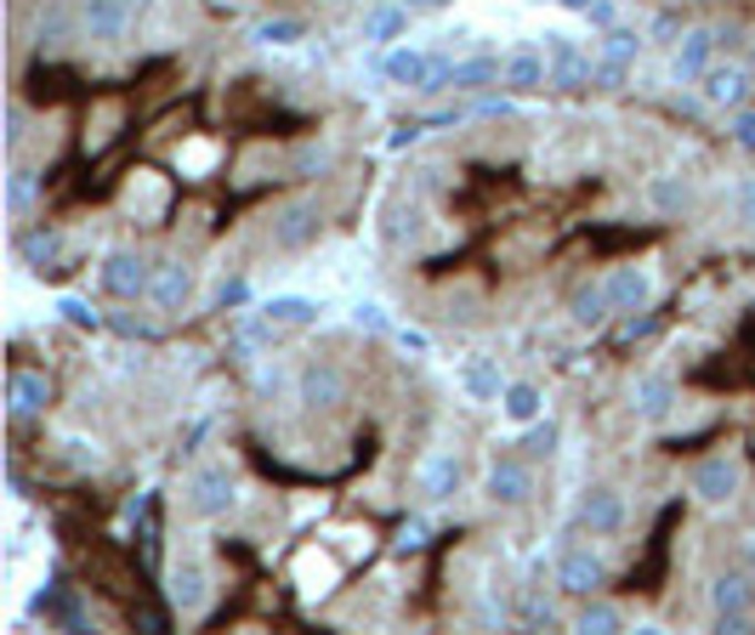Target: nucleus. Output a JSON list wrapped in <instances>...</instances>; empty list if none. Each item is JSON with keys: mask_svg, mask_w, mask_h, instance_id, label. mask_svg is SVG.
<instances>
[{"mask_svg": "<svg viewBox=\"0 0 755 635\" xmlns=\"http://www.w3.org/2000/svg\"><path fill=\"white\" fill-rule=\"evenodd\" d=\"M585 23H591V29H613V23H620V0H591Z\"/></svg>", "mask_w": 755, "mask_h": 635, "instance_id": "38", "label": "nucleus"}, {"mask_svg": "<svg viewBox=\"0 0 755 635\" xmlns=\"http://www.w3.org/2000/svg\"><path fill=\"white\" fill-rule=\"evenodd\" d=\"M420 494H427L432 505L455 500L460 494V454H432L427 465H420Z\"/></svg>", "mask_w": 755, "mask_h": 635, "instance_id": "18", "label": "nucleus"}, {"mask_svg": "<svg viewBox=\"0 0 755 635\" xmlns=\"http://www.w3.org/2000/svg\"><path fill=\"white\" fill-rule=\"evenodd\" d=\"M534 494V471H529V460H494L489 465V500L494 505H523Z\"/></svg>", "mask_w": 755, "mask_h": 635, "instance_id": "13", "label": "nucleus"}, {"mask_svg": "<svg viewBox=\"0 0 755 635\" xmlns=\"http://www.w3.org/2000/svg\"><path fill=\"white\" fill-rule=\"evenodd\" d=\"M136 7H143V0H74V23H80L85 40L114 45V40H125Z\"/></svg>", "mask_w": 755, "mask_h": 635, "instance_id": "1", "label": "nucleus"}, {"mask_svg": "<svg viewBox=\"0 0 755 635\" xmlns=\"http://www.w3.org/2000/svg\"><path fill=\"white\" fill-rule=\"evenodd\" d=\"M687 199H693V187H687L682 176H653V182H647V205H653L659 216H682Z\"/></svg>", "mask_w": 755, "mask_h": 635, "instance_id": "24", "label": "nucleus"}, {"mask_svg": "<svg viewBox=\"0 0 755 635\" xmlns=\"http://www.w3.org/2000/svg\"><path fill=\"white\" fill-rule=\"evenodd\" d=\"M45 403H52V380H45L40 369H12L7 375V409H12V420H29Z\"/></svg>", "mask_w": 755, "mask_h": 635, "instance_id": "11", "label": "nucleus"}, {"mask_svg": "<svg viewBox=\"0 0 755 635\" xmlns=\"http://www.w3.org/2000/svg\"><path fill=\"white\" fill-rule=\"evenodd\" d=\"M557 591L596 596V591H602V562H596L591 551H562V562H557Z\"/></svg>", "mask_w": 755, "mask_h": 635, "instance_id": "17", "label": "nucleus"}, {"mask_svg": "<svg viewBox=\"0 0 755 635\" xmlns=\"http://www.w3.org/2000/svg\"><path fill=\"white\" fill-rule=\"evenodd\" d=\"M687 488L704 500V505H727L733 494H738V460L733 454H711V460H698L693 465V477H687Z\"/></svg>", "mask_w": 755, "mask_h": 635, "instance_id": "6", "label": "nucleus"}, {"mask_svg": "<svg viewBox=\"0 0 755 635\" xmlns=\"http://www.w3.org/2000/svg\"><path fill=\"white\" fill-rule=\"evenodd\" d=\"M596 52H602V58H620V63H631V58L642 52V34H636V29H625V23H613V29H602Z\"/></svg>", "mask_w": 755, "mask_h": 635, "instance_id": "30", "label": "nucleus"}, {"mask_svg": "<svg viewBox=\"0 0 755 635\" xmlns=\"http://www.w3.org/2000/svg\"><path fill=\"white\" fill-rule=\"evenodd\" d=\"M251 40H256V45H302V40H307V23H302V18H262V23L251 29Z\"/></svg>", "mask_w": 755, "mask_h": 635, "instance_id": "28", "label": "nucleus"}, {"mask_svg": "<svg viewBox=\"0 0 755 635\" xmlns=\"http://www.w3.org/2000/svg\"><path fill=\"white\" fill-rule=\"evenodd\" d=\"M324 233V216L313 199H290L285 211L273 216V250H307V244H318Z\"/></svg>", "mask_w": 755, "mask_h": 635, "instance_id": "4", "label": "nucleus"}, {"mask_svg": "<svg viewBox=\"0 0 755 635\" xmlns=\"http://www.w3.org/2000/svg\"><path fill=\"white\" fill-rule=\"evenodd\" d=\"M273 324H290V329H302V324H318V301H307V296H273L267 307H262Z\"/></svg>", "mask_w": 755, "mask_h": 635, "instance_id": "27", "label": "nucleus"}, {"mask_svg": "<svg viewBox=\"0 0 755 635\" xmlns=\"http://www.w3.org/2000/svg\"><path fill=\"white\" fill-rule=\"evenodd\" d=\"M205 602H211V573H205L194 556H176V562H171V607H176L182 618H194Z\"/></svg>", "mask_w": 755, "mask_h": 635, "instance_id": "7", "label": "nucleus"}, {"mask_svg": "<svg viewBox=\"0 0 755 635\" xmlns=\"http://www.w3.org/2000/svg\"><path fill=\"white\" fill-rule=\"evenodd\" d=\"M500 409H506V420H517V426H529V420H540L545 398H540V386H534V380H511L506 392H500Z\"/></svg>", "mask_w": 755, "mask_h": 635, "instance_id": "22", "label": "nucleus"}, {"mask_svg": "<svg viewBox=\"0 0 755 635\" xmlns=\"http://www.w3.org/2000/svg\"><path fill=\"white\" fill-rule=\"evenodd\" d=\"M557 7H569V12H580V18H585V12H591V0H557Z\"/></svg>", "mask_w": 755, "mask_h": 635, "instance_id": "43", "label": "nucleus"}, {"mask_svg": "<svg viewBox=\"0 0 755 635\" xmlns=\"http://www.w3.org/2000/svg\"><path fill=\"white\" fill-rule=\"evenodd\" d=\"M58 313H63V324H74V329H103V313L91 307V301H80V296H63Z\"/></svg>", "mask_w": 755, "mask_h": 635, "instance_id": "35", "label": "nucleus"}, {"mask_svg": "<svg viewBox=\"0 0 755 635\" xmlns=\"http://www.w3.org/2000/svg\"><path fill=\"white\" fill-rule=\"evenodd\" d=\"M404 18H409L404 0H375V7L364 12V40H392L404 29Z\"/></svg>", "mask_w": 755, "mask_h": 635, "instance_id": "25", "label": "nucleus"}, {"mask_svg": "<svg viewBox=\"0 0 755 635\" xmlns=\"http://www.w3.org/2000/svg\"><path fill=\"white\" fill-rule=\"evenodd\" d=\"M409 12H443V7H455V0H404Z\"/></svg>", "mask_w": 755, "mask_h": 635, "instance_id": "41", "label": "nucleus"}, {"mask_svg": "<svg viewBox=\"0 0 755 635\" xmlns=\"http://www.w3.org/2000/svg\"><path fill=\"white\" fill-rule=\"evenodd\" d=\"M381 74L392 80V85H409V91H427V80H432V58L427 52H415V45H398V52L381 63Z\"/></svg>", "mask_w": 755, "mask_h": 635, "instance_id": "21", "label": "nucleus"}, {"mask_svg": "<svg viewBox=\"0 0 755 635\" xmlns=\"http://www.w3.org/2000/svg\"><path fill=\"white\" fill-rule=\"evenodd\" d=\"M23 256H29V267L45 273V262L58 256V227H34V233L23 238Z\"/></svg>", "mask_w": 755, "mask_h": 635, "instance_id": "34", "label": "nucleus"}, {"mask_svg": "<svg viewBox=\"0 0 755 635\" xmlns=\"http://www.w3.org/2000/svg\"><path fill=\"white\" fill-rule=\"evenodd\" d=\"M716 45H722L716 29H687V34L676 40V52H671L676 80H682V85H698L704 74H711V63H716Z\"/></svg>", "mask_w": 755, "mask_h": 635, "instance_id": "5", "label": "nucleus"}, {"mask_svg": "<svg viewBox=\"0 0 755 635\" xmlns=\"http://www.w3.org/2000/svg\"><path fill=\"white\" fill-rule=\"evenodd\" d=\"M704 103L711 109H744V91H749V74L738 63H711V74L698 80Z\"/></svg>", "mask_w": 755, "mask_h": 635, "instance_id": "15", "label": "nucleus"}, {"mask_svg": "<svg viewBox=\"0 0 755 635\" xmlns=\"http://www.w3.org/2000/svg\"><path fill=\"white\" fill-rule=\"evenodd\" d=\"M749 562H755V540H749Z\"/></svg>", "mask_w": 755, "mask_h": 635, "instance_id": "44", "label": "nucleus"}, {"mask_svg": "<svg viewBox=\"0 0 755 635\" xmlns=\"http://www.w3.org/2000/svg\"><path fill=\"white\" fill-rule=\"evenodd\" d=\"M562 443V426L557 420H529V437H523V454L529 460H551Z\"/></svg>", "mask_w": 755, "mask_h": 635, "instance_id": "32", "label": "nucleus"}, {"mask_svg": "<svg viewBox=\"0 0 755 635\" xmlns=\"http://www.w3.org/2000/svg\"><path fill=\"white\" fill-rule=\"evenodd\" d=\"M302 403L307 409H336L347 403V375L336 363H307L302 369Z\"/></svg>", "mask_w": 755, "mask_h": 635, "instance_id": "14", "label": "nucleus"}, {"mask_svg": "<svg viewBox=\"0 0 755 635\" xmlns=\"http://www.w3.org/2000/svg\"><path fill=\"white\" fill-rule=\"evenodd\" d=\"M187 289H194V273H187V262H165V267L154 273V289H149V301H154L160 313H182Z\"/></svg>", "mask_w": 755, "mask_h": 635, "instance_id": "20", "label": "nucleus"}, {"mask_svg": "<svg viewBox=\"0 0 755 635\" xmlns=\"http://www.w3.org/2000/svg\"><path fill=\"white\" fill-rule=\"evenodd\" d=\"M353 324L369 329V335H392V318H387L381 301H358V307H353Z\"/></svg>", "mask_w": 755, "mask_h": 635, "instance_id": "36", "label": "nucleus"}, {"mask_svg": "<svg viewBox=\"0 0 755 635\" xmlns=\"http://www.w3.org/2000/svg\"><path fill=\"white\" fill-rule=\"evenodd\" d=\"M671 409H676V380H671V375H659V369H653V375H642V380H636V414L659 426Z\"/></svg>", "mask_w": 755, "mask_h": 635, "instance_id": "19", "label": "nucleus"}, {"mask_svg": "<svg viewBox=\"0 0 755 635\" xmlns=\"http://www.w3.org/2000/svg\"><path fill=\"white\" fill-rule=\"evenodd\" d=\"M602 284H608L613 313H642V307L653 301V273H647V267H613Z\"/></svg>", "mask_w": 755, "mask_h": 635, "instance_id": "12", "label": "nucleus"}, {"mask_svg": "<svg viewBox=\"0 0 755 635\" xmlns=\"http://www.w3.org/2000/svg\"><path fill=\"white\" fill-rule=\"evenodd\" d=\"M187 505H194L200 516H227L233 511V477H227V465H200L194 482H187Z\"/></svg>", "mask_w": 755, "mask_h": 635, "instance_id": "8", "label": "nucleus"}, {"mask_svg": "<svg viewBox=\"0 0 755 635\" xmlns=\"http://www.w3.org/2000/svg\"><path fill=\"white\" fill-rule=\"evenodd\" d=\"M545 63H551V85H591V58L580 52L574 34H545Z\"/></svg>", "mask_w": 755, "mask_h": 635, "instance_id": "9", "label": "nucleus"}, {"mask_svg": "<svg viewBox=\"0 0 755 635\" xmlns=\"http://www.w3.org/2000/svg\"><path fill=\"white\" fill-rule=\"evenodd\" d=\"M500 58H466V63H455V74H449V91H483V85H494L500 80Z\"/></svg>", "mask_w": 755, "mask_h": 635, "instance_id": "23", "label": "nucleus"}, {"mask_svg": "<svg viewBox=\"0 0 755 635\" xmlns=\"http://www.w3.org/2000/svg\"><path fill=\"white\" fill-rule=\"evenodd\" d=\"M34 205H40V176L18 165V171L7 176V211H12V216H29Z\"/></svg>", "mask_w": 755, "mask_h": 635, "instance_id": "29", "label": "nucleus"}, {"mask_svg": "<svg viewBox=\"0 0 755 635\" xmlns=\"http://www.w3.org/2000/svg\"><path fill=\"white\" fill-rule=\"evenodd\" d=\"M392 335H398V347H404V352H432L427 329H392Z\"/></svg>", "mask_w": 755, "mask_h": 635, "instance_id": "39", "label": "nucleus"}, {"mask_svg": "<svg viewBox=\"0 0 755 635\" xmlns=\"http://www.w3.org/2000/svg\"><path fill=\"white\" fill-rule=\"evenodd\" d=\"M711 607H716V629H755V591L744 573H722L711 584Z\"/></svg>", "mask_w": 755, "mask_h": 635, "instance_id": "3", "label": "nucleus"}, {"mask_svg": "<svg viewBox=\"0 0 755 635\" xmlns=\"http://www.w3.org/2000/svg\"><path fill=\"white\" fill-rule=\"evenodd\" d=\"M460 386H466L471 398H483V403L500 398V375H494L489 363H466V369H460Z\"/></svg>", "mask_w": 755, "mask_h": 635, "instance_id": "33", "label": "nucleus"}, {"mask_svg": "<svg viewBox=\"0 0 755 635\" xmlns=\"http://www.w3.org/2000/svg\"><path fill=\"white\" fill-rule=\"evenodd\" d=\"M625 618H620V607L613 602H602V596H585V607H580V629H591V635H613Z\"/></svg>", "mask_w": 755, "mask_h": 635, "instance_id": "31", "label": "nucleus"}, {"mask_svg": "<svg viewBox=\"0 0 755 635\" xmlns=\"http://www.w3.org/2000/svg\"><path fill=\"white\" fill-rule=\"evenodd\" d=\"M580 528L585 533H620L625 528V494L620 488H585V500H580Z\"/></svg>", "mask_w": 755, "mask_h": 635, "instance_id": "10", "label": "nucleus"}, {"mask_svg": "<svg viewBox=\"0 0 755 635\" xmlns=\"http://www.w3.org/2000/svg\"><path fill=\"white\" fill-rule=\"evenodd\" d=\"M154 262L143 256V250H114L109 262H103V289L114 301H143L149 289H154Z\"/></svg>", "mask_w": 755, "mask_h": 635, "instance_id": "2", "label": "nucleus"}, {"mask_svg": "<svg viewBox=\"0 0 755 635\" xmlns=\"http://www.w3.org/2000/svg\"><path fill=\"white\" fill-rule=\"evenodd\" d=\"M569 313H574V324H580V329L602 324V318L613 313V301H608V284H585V289H574V301H569Z\"/></svg>", "mask_w": 755, "mask_h": 635, "instance_id": "26", "label": "nucleus"}, {"mask_svg": "<svg viewBox=\"0 0 755 635\" xmlns=\"http://www.w3.org/2000/svg\"><path fill=\"white\" fill-rule=\"evenodd\" d=\"M415 545H420V522H409V528H404V540H398V551H415Z\"/></svg>", "mask_w": 755, "mask_h": 635, "instance_id": "42", "label": "nucleus"}, {"mask_svg": "<svg viewBox=\"0 0 755 635\" xmlns=\"http://www.w3.org/2000/svg\"><path fill=\"white\" fill-rule=\"evenodd\" d=\"M216 301H222V307H239V301H245V284H239V278L222 284V296H216Z\"/></svg>", "mask_w": 755, "mask_h": 635, "instance_id": "40", "label": "nucleus"}, {"mask_svg": "<svg viewBox=\"0 0 755 635\" xmlns=\"http://www.w3.org/2000/svg\"><path fill=\"white\" fill-rule=\"evenodd\" d=\"M500 85H511V91H540V85H551V63H545V52H534V45H517V52H506Z\"/></svg>", "mask_w": 755, "mask_h": 635, "instance_id": "16", "label": "nucleus"}, {"mask_svg": "<svg viewBox=\"0 0 755 635\" xmlns=\"http://www.w3.org/2000/svg\"><path fill=\"white\" fill-rule=\"evenodd\" d=\"M727 136L738 142L744 154H755V109H738V114L727 120Z\"/></svg>", "mask_w": 755, "mask_h": 635, "instance_id": "37", "label": "nucleus"}]
</instances>
